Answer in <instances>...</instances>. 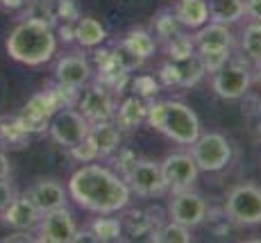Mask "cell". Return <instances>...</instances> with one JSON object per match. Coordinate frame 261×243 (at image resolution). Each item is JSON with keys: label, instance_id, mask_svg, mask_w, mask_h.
Returning a JSON list of instances; mask_svg holds the SVG:
<instances>
[{"label": "cell", "instance_id": "8d00e7d4", "mask_svg": "<svg viewBox=\"0 0 261 243\" xmlns=\"http://www.w3.org/2000/svg\"><path fill=\"white\" fill-rule=\"evenodd\" d=\"M154 78L159 80V84H162V89H170V87H179V75H177V66H175V62H166L159 64L157 73H154Z\"/></svg>", "mask_w": 261, "mask_h": 243}, {"label": "cell", "instance_id": "d6986e66", "mask_svg": "<svg viewBox=\"0 0 261 243\" xmlns=\"http://www.w3.org/2000/svg\"><path fill=\"white\" fill-rule=\"evenodd\" d=\"M89 136H91V141L95 143V148H98L100 159H109L120 148L123 130L114 120H100V123H91Z\"/></svg>", "mask_w": 261, "mask_h": 243}, {"label": "cell", "instance_id": "52a82bcc", "mask_svg": "<svg viewBox=\"0 0 261 243\" xmlns=\"http://www.w3.org/2000/svg\"><path fill=\"white\" fill-rule=\"evenodd\" d=\"M166 216L170 221L189 227V230H195V227H200L207 221L209 202L204 200V196H200L198 191H193V189L173 191L168 205H166Z\"/></svg>", "mask_w": 261, "mask_h": 243}, {"label": "cell", "instance_id": "d6a6232c", "mask_svg": "<svg viewBox=\"0 0 261 243\" xmlns=\"http://www.w3.org/2000/svg\"><path fill=\"white\" fill-rule=\"evenodd\" d=\"M162 50H164V55H166V59L177 62V59H184L195 53V41L189 30H184V32H179L177 37H173L170 41L162 43Z\"/></svg>", "mask_w": 261, "mask_h": 243}, {"label": "cell", "instance_id": "d590c367", "mask_svg": "<svg viewBox=\"0 0 261 243\" xmlns=\"http://www.w3.org/2000/svg\"><path fill=\"white\" fill-rule=\"evenodd\" d=\"M55 25L57 23H75L82 14H80V5L77 0H55Z\"/></svg>", "mask_w": 261, "mask_h": 243}, {"label": "cell", "instance_id": "5b68a950", "mask_svg": "<svg viewBox=\"0 0 261 243\" xmlns=\"http://www.w3.org/2000/svg\"><path fill=\"white\" fill-rule=\"evenodd\" d=\"M189 148L200 173H220L232 161V143L220 132H200Z\"/></svg>", "mask_w": 261, "mask_h": 243}, {"label": "cell", "instance_id": "d4e9b609", "mask_svg": "<svg viewBox=\"0 0 261 243\" xmlns=\"http://www.w3.org/2000/svg\"><path fill=\"white\" fill-rule=\"evenodd\" d=\"M32 134H28L18 123V116L0 114V148L3 150H23L30 145Z\"/></svg>", "mask_w": 261, "mask_h": 243}, {"label": "cell", "instance_id": "836d02e7", "mask_svg": "<svg viewBox=\"0 0 261 243\" xmlns=\"http://www.w3.org/2000/svg\"><path fill=\"white\" fill-rule=\"evenodd\" d=\"M234 48H216V50H198V57L204 66V73L214 75L218 68H223L229 62Z\"/></svg>", "mask_w": 261, "mask_h": 243}, {"label": "cell", "instance_id": "7402d4cb", "mask_svg": "<svg viewBox=\"0 0 261 243\" xmlns=\"http://www.w3.org/2000/svg\"><path fill=\"white\" fill-rule=\"evenodd\" d=\"M118 43L123 45L125 50H129L134 57H139L141 62H148L150 57H154V55H157V48H159L157 41H154V37H152V32L145 28L127 30V32L118 39Z\"/></svg>", "mask_w": 261, "mask_h": 243}, {"label": "cell", "instance_id": "9c48e42d", "mask_svg": "<svg viewBox=\"0 0 261 243\" xmlns=\"http://www.w3.org/2000/svg\"><path fill=\"white\" fill-rule=\"evenodd\" d=\"M89 128H91V123H89V120L84 118L77 109L75 107H64V109L55 111L53 118H50L48 136L57 145H62V148L68 150V148H73L75 143H80V141L89 134Z\"/></svg>", "mask_w": 261, "mask_h": 243}, {"label": "cell", "instance_id": "cb8c5ba5", "mask_svg": "<svg viewBox=\"0 0 261 243\" xmlns=\"http://www.w3.org/2000/svg\"><path fill=\"white\" fill-rule=\"evenodd\" d=\"M89 232L93 234L95 243H112V241H123V221L118 214H95V218L87 223Z\"/></svg>", "mask_w": 261, "mask_h": 243}, {"label": "cell", "instance_id": "2e32d148", "mask_svg": "<svg viewBox=\"0 0 261 243\" xmlns=\"http://www.w3.org/2000/svg\"><path fill=\"white\" fill-rule=\"evenodd\" d=\"M25 196L34 202V207H37L41 214L68 205L66 184H62L57 177H39L34 184H30Z\"/></svg>", "mask_w": 261, "mask_h": 243}, {"label": "cell", "instance_id": "f35d334b", "mask_svg": "<svg viewBox=\"0 0 261 243\" xmlns=\"http://www.w3.org/2000/svg\"><path fill=\"white\" fill-rule=\"evenodd\" d=\"M57 41L62 43H73L75 41V23H57Z\"/></svg>", "mask_w": 261, "mask_h": 243}, {"label": "cell", "instance_id": "ac0fdd59", "mask_svg": "<svg viewBox=\"0 0 261 243\" xmlns=\"http://www.w3.org/2000/svg\"><path fill=\"white\" fill-rule=\"evenodd\" d=\"M148 118V100L139 98V95H125L116 105V114H114V123L125 132L141 128Z\"/></svg>", "mask_w": 261, "mask_h": 243}, {"label": "cell", "instance_id": "1f68e13d", "mask_svg": "<svg viewBox=\"0 0 261 243\" xmlns=\"http://www.w3.org/2000/svg\"><path fill=\"white\" fill-rule=\"evenodd\" d=\"M148 241H154V243H191L193 236H191L189 227L179 225V223H175V221H168V223H162Z\"/></svg>", "mask_w": 261, "mask_h": 243}, {"label": "cell", "instance_id": "e0dca14e", "mask_svg": "<svg viewBox=\"0 0 261 243\" xmlns=\"http://www.w3.org/2000/svg\"><path fill=\"white\" fill-rule=\"evenodd\" d=\"M39 218H41V211L34 207V202L28 198L25 193L14 198L9 202V207L0 214V223L9 230H21V232H32L37 227Z\"/></svg>", "mask_w": 261, "mask_h": 243}, {"label": "cell", "instance_id": "7bdbcfd3", "mask_svg": "<svg viewBox=\"0 0 261 243\" xmlns=\"http://www.w3.org/2000/svg\"><path fill=\"white\" fill-rule=\"evenodd\" d=\"M252 80H257L259 87H261V64H254L252 66Z\"/></svg>", "mask_w": 261, "mask_h": 243}, {"label": "cell", "instance_id": "44dd1931", "mask_svg": "<svg viewBox=\"0 0 261 243\" xmlns=\"http://www.w3.org/2000/svg\"><path fill=\"white\" fill-rule=\"evenodd\" d=\"M173 14L179 21L184 30L195 32L209 21V5L207 0H175L173 3Z\"/></svg>", "mask_w": 261, "mask_h": 243}, {"label": "cell", "instance_id": "4dcf8cb0", "mask_svg": "<svg viewBox=\"0 0 261 243\" xmlns=\"http://www.w3.org/2000/svg\"><path fill=\"white\" fill-rule=\"evenodd\" d=\"M132 95H139V98L143 100H154L159 95V91H162V84H159V80L154 78V75L150 73H141V75H129L127 80V89Z\"/></svg>", "mask_w": 261, "mask_h": 243}, {"label": "cell", "instance_id": "603a6c76", "mask_svg": "<svg viewBox=\"0 0 261 243\" xmlns=\"http://www.w3.org/2000/svg\"><path fill=\"white\" fill-rule=\"evenodd\" d=\"M107 41V30L93 16H80L75 21V43L82 50H93Z\"/></svg>", "mask_w": 261, "mask_h": 243}, {"label": "cell", "instance_id": "b9f144b4", "mask_svg": "<svg viewBox=\"0 0 261 243\" xmlns=\"http://www.w3.org/2000/svg\"><path fill=\"white\" fill-rule=\"evenodd\" d=\"M28 0H0V9L3 12H21Z\"/></svg>", "mask_w": 261, "mask_h": 243}, {"label": "cell", "instance_id": "9a60e30c", "mask_svg": "<svg viewBox=\"0 0 261 243\" xmlns=\"http://www.w3.org/2000/svg\"><path fill=\"white\" fill-rule=\"evenodd\" d=\"M55 82L66 84L73 89H82L87 87L93 80V66L89 62V57L82 53V48L75 50V53H66L55 62Z\"/></svg>", "mask_w": 261, "mask_h": 243}, {"label": "cell", "instance_id": "ffe728a7", "mask_svg": "<svg viewBox=\"0 0 261 243\" xmlns=\"http://www.w3.org/2000/svg\"><path fill=\"white\" fill-rule=\"evenodd\" d=\"M193 41H195V50L234 48V34H232V28H227V25L207 21L202 28L195 30Z\"/></svg>", "mask_w": 261, "mask_h": 243}, {"label": "cell", "instance_id": "4316f807", "mask_svg": "<svg viewBox=\"0 0 261 243\" xmlns=\"http://www.w3.org/2000/svg\"><path fill=\"white\" fill-rule=\"evenodd\" d=\"M123 221V230L127 232L132 239H141V236H152L154 230L162 225L159 218H152V211H141V209H132Z\"/></svg>", "mask_w": 261, "mask_h": 243}, {"label": "cell", "instance_id": "8992f818", "mask_svg": "<svg viewBox=\"0 0 261 243\" xmlns=\"http://www.w3.org/2000/svg\"><path fill=\"white\" fill-rule=\"evenodd\" d=\"M252 84V64L243 57H229V62L223 68H218L212 75V89L223 100H239L250 91Z\"/></svg>", "mask_w": 261, "mask_h": 243}, {"label": "cell", "instance_id": "7c38bea8", "mask_svg": "<svg viewBox=\"0 0 261 243\" xmlns=\"http://www.w3.org/2000/svg\"><path fill=\"white\" fill-rule=\"evenodd\" d=\"M75 232H77V223H75L73 211L68 207H59V209L41 214L32 234L34 241L41 243H73Z\"/></svg>", "mask_w": 261, "mask_h": 243}, {"label": "cell", "instance_id": "83f0119b", "mask_svg": "<svg viewBox=\"0 0 261 243\" xmlns=\"http://www.w3.org/2000/svg\"><path fill=\"white\" fill-rule=\"evenodd\" d=\"M150 32H152V37H154V41H157V45H162V43L170 41L173 37H177L179 32H184V28L179 25L177 18H175L173 9L164 7V9H159V12L154 14L152 23H150Z\"/></svg>", "mask_w": 261, "mask_h": 243}, {"label": "cell", "instance_id": "30bf717a", "mask_svg": "<svg viewBox=\"0 0 261 243\" xmlns=\"http://www.w3.org/2000/svg\"><path fill=\"white\" fill-rule=\"evenodd\" d=\"M123 180L129 186L132 196L137 193L139 198H159V196L166 193L162 168H159V161L154 159H139L137 157V161L123 175Z\"/></svg>", "mask_w": 261, "mask_h": 243}, {"label": "cell", "instance_id": "277c9868", "mask_svg": "<svg viewBox=\"0 0 261 243\" xmlns=\"http://www.w3.org/2000/svg\"><path fill=\"white\" fill-rule=\"evenodd\" d=\"M225 216L237 227L261 225V186L243 182L227 191L225 196Z\"/></svg>", "mask_w": 261, "mask_h": 243}, {"label": "cell", "instance_id": "8fae6325", "mask_svg": "<svg viewBox=\"0 0 261 243\" xmlns=\"http://www.w3.org/2000/svg\"><path fill=\"white\" fill-rule=\"evenodd\" d=\"M93 80L100 84H105L109 91L114 93H123L127 89V80H129V70H125V66L118 62L114 45H98L93 48Z\"/></svg>", "mask_w": 261, "mask_h": 243}, {"label": "cell", "instance_id": "3957f363", "mask_svg": "<svg viewBox=\"0 0 261 243\" xmlns=\"http://www.w3.org/2000/svg\"><path fill=\"white\" fill-rule=\"evenodd\" d=\"M145 123L177 145H191L202 132L200 118L187 103L175 98L150 100Z\"/></svg>", "mask_w": 261, "mask_h": 243}, {"label": "cell", "instance_id": "6da1fadb", "mask_svg": "<svg viewBox=\"0 0 261 243\" xmlns=\"http://www.w3.org/2000/svg\"><path fill=\"white\" fill-rule=\"evenodd\" d=\"M66 191L80 209L89 214H120L132 202V191L123 175L98 161L82 164L66 182Z\"/></svg>", "mask_w": 261, "mask_h": 243}, {"label": "cell", "instance_id": "7a4b0ae2", "mask_svg": "<svg viewBox=\"0 0 261 243\" xmlns=\"http://www.w3.org/2000/svg\"><path fill=\"white\" fill-rule=\"evenodd\" d=\"M57 48L55 25L43 18H21L5 41L7 55L23 66H43L57 55Z\"/></svg>", "mask_w": 261, "mask_h": 243}, {"label": "cell", "instance_id": "5bb4252c", "mask_svg": "<svg viewBox=\"0 0 261 243\" xmlns=\"http://www.w3.org/2000/svg\"><path fill=\"white\" fill-rule=\"evenodd\" d=\"M59 109L55 95L48 89L34 93L28 103L23 105L21 114H18V123L28 134L37 136V134H46L48 132V123L53 118V114Z\"/></svg>", "mask_w": 261, "mask_h": 243}, {"label": "cell", "instance_id": "ab89813d", "mask_svg": "<svg viewBox=\"0 0 261 243\" xmlns=\"http://www.w3.org/2000/svg\"><path fill=\"white\" fill-rule=\"evenodd\" d=\"M245 16L254 23H261V0H245Z\"/></svg>", "mask_w": 261, "mask_h": 243}, {"label": "cell", "instance_id": "ba28073f", "mask_svg": "<svg viewBox=\"0 0 261 243\" xmlns=\"http://www.w3.org/2000/svg\"><path fill=\"white\" fill-rule=\"evenodd\" d=\"M116 93L109 91L105 84L91 82L87 87L80 89L77 95V105L75 109L89 120V123H100V120H114V114H116Z\"/></svg>", "mask_w": 261, "mask_h": 243}, {"label": "cell", "instance_id": "f1b7e54d", "mask_svg": "<svg viewBox=\"0 0 261 243\" xmlns=\"http://www.w3.org/2000/svg\"><path fill=\"white\" fill-rule=\"evenodd\" d=\"M239 48H241V57L245 62H250L252 66L261 64V23L250 21L245 25L239 39Z\"/></svg>", "mask_w": 261, "mask_h": 243}, {"label": "cell", "instance_id": "f546056e", "mask_svg": "<svg viewBox=\"0 0 261 243\" xmlns=\"http://www.w3.org/2000/svg\"><path fill=\"white\" fill-rule=\"evenodd\" d=\"M175 66H177V75H179V89L198 87V84L202 82V78L207 75L202 62H200V57H198V50H195L193 55H189V57L177 59Z\"/></svg>", "mask_w": 261, "mask_h": 243}, {"label": "cell", "instance_id": "60d3db41", "mask_svg": "<svg viewBox=\"0 0 261 243\" xmlns=\"http://www.w3.org/2000/svg\"><path fill=\"white\" fill-rule=\"evenodd\" d=\"M12 175V161H9L7 153L0 148V180H7Z\"/></svg>", "mask_w": 261, "mask_h": 243}, {"label": "cell", "instance_id": "74e56055", "mask_svg": "<svg viewBox=\"0 0 261 243\" xmlns=\"http://www.w3.org/2000/svg\"><path fill=\"white\" fill-rule=\"evenodd\" d=\"M16 198V189H14V184L7 180H0V214H3L5 209L9 207V202Z\"/></svg>", "mask_w": 261, "mask_h": 243}, {"label": "cell", "instance_id": "484cf974", "mask_svg": "<svg viewBox=\"0 0 261 243\" xmlns=\"http://www.w3.org/2000/svg\"><path fill=\"white\" fill-rule=\"evenodd\" d=\"M207 5L212 23L232 28L245 18V0H207Z\"/></svg>", "mask_w": 261, "mask_h": 243}, {"label": "cell", "instance_id": "e575fe53", "mask_svg": "<svg viewBox=\"0 0 261 243\" xmlns=\"http://www.w3.org/2000/svg\"><path fill=\"white\" fill-rule=\"evenodd\" d=\"M68 153L77 164H91V161H98L100 155H98V148H95V143L91 141V136H84L80 143H75L73 148H68Z\"/></svg>", "mask_w": 261, "mask_h": 243}, {"label": "cell", "instance_id": "4fadbf2b", "mask_svg": "<svg viewBox=\"0 0 261 243\" xmlns=\"http://www.w3.org/2000/svg\"><path fill=\"white\" fill-rule=\"evenodd\" d=\"M159 168H162V177L168 193L193 189L200 175V168L195 164V159L191 157V153H170L159 161Z\"/></svg>", "mask_w": 261, "mask_h": 243}]
</instances>
